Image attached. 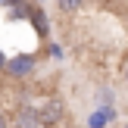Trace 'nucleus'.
Masks as SVG:
<instances>
[{"label": "nucleus", "instance_id": "nucleus-2", "mask_svg": "<svg viewBox=\"0 0 128 128\" xmlns=\"http://www.w3.org/2000/svg\"><path fill=\"white\" fill-rule=\"evenodd\" d=\"M62 122V103L60 100H47L38 110V128H56Z\"/></svg>", "mask_w": 128, "mask_h": 128}, {"label": "nucleus", "instance_id": "nucleus-11", "mask_svg": "<svg viewBox=\"0 0 128 128\" xmlns=\"http://www.w3.org/2000/svg\"><path fill=\"white\" fill-rule=\"evenodd\" d=\"M125 81H128V69H125Z\"/></svg>", "mask_w": 128, "mask_h": 128}, {"label": "nucleus", "instance_id": "nucleus-10", "mask_svg": "<svg viewBox=\"0 0 128 128\" xmlns=\"http://www.w3.org/2000/svg\"><path fill=\"white\" fill-rule=\"evenodd\" d=\"M3 62H6V60H3V53H0V69H3Z\"/></svg>", "mask_w": 128, "mask_h": 128}, {"label": "nucleus", "instance_id": "nucleus-8", "mask_svg": "<svg viewBox=\"0 0 128 128\" xmlns=\"http://www.w3.org/2000/svg\"><path fill=\"white\" fill-rule=\"evenodd\" d=\"M19 3H25V0H0V6H6V10L10 6H19Z\"/></svg>", "mask_w": 128, "mask_h": 128}, {"label": "nucleus", "instance_id": "nucleus-9", "mask_svg": "<svg viewBox=\"0 0 128 128\" xmlns=\"http://www.w3.org/2000/svg\"><path fill=\"white\" fill-rule=\"evenodd\" d=\"M0 128H6V119H3V116H0Z\"/></svg>", "mask_w": 128, "mask_h": 128}, {"label": "nucleus", "instance_id": "nucleus-3", "mask_svg": "<svg viewBox=\"0 0 128 128\" xmlns=\"http://www.w3.org/2000/svg\"><path fill=\"white\" fill-rule=\"evenodd\" d=\"M16 125L19 128H38V110L34 106H22L16 112Z\"/></svg>", "mask_w": 128, "mask_h": 128}, {"label": "nucleus", "instance_id": "nucleus-5", "mask_svg": "<svg viewBox=\"0 0 128 128\" xmlns=\"http://www.w3.org/2000/svg\"><path fill=\"white\" fill-rule=\"evenodd\" d=\"M112 119H116V112H112V106H106V110H100V112L91 116V128H103L106 122H112Z\"/></svg>", "mask_w": 128, "mask_h": 128}, {"label": "nucleus", "instance_id": "nucleus-6", "mask_svg": "<svg viewBox=\"0 0 128 128\" xmlns=\"http://www.w3.org/2000/svg\"><path fill=\"white\" fill-rule=\"evenodd\" d=\"M56 3H60V10H66V12H75L81 6V0H56Z\"/></svg>", "mask_w": 128, "mask_h": 128}, {"label": "nucleus", "instance_id": "nucleus-1", "mask_svg": "<svg viewBox=\"0 0 128 128\" xmlns=\"http://www.w3.org/2000/svg\"><path fill=\"white\" fill-rule=\"evenodd\" d=\"M3 69L10 72V78H28V75H34L38 60L28 56V53H19V56H12L10 62H3Z\"/></svg>", "mask_w": 128, "mask_h": 128}, {"label": "nucleus", "instance_id": "nucleus-12", "mask_svg": "<svg viewBox=\"0 0 128 128\" xmlns=\"http://www.w3.org/2000/svg\"><path fill=\"white\" fill-rule=\"evenodd\" d=\"M122 128H128V125H122Z\"/></svg>", "mask_w": 128, "mask_h": 128}, {"label": "nucleus", "instance_id": "nucleus-7", "mask_svg": "<svg viewBox=\"0 0 128 128\" xmlns=\"http://www.w3.org/2000/svg\"><path fill=\"white\" fill-rule=\"evenodd\" d=\"M50 56H53V60H62V47H60V44H50Z\"/></svg>", "mask_w": 128, "mask_h": 128}, {"label": "nucleus", "instance_id": "nucleus-4", "mask_svg": "<svg viewBox=\"0 0 128 128\" xmlns=\"http://www.w3.org/2000/svg\"><path fill=\"white\" fill-rule=\"evenodd\" d=\"M31 25L38 28V34H41V38H47V34H50V22H47V12H44L41 6H34V10H31Z\"/></svg>", "mask_w": 128, "mask_h": 128}]
</instances>
